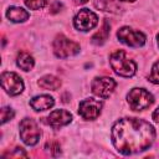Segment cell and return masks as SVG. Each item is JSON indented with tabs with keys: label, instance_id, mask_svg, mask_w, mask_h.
Wrapping results in <instances>:
<instances>
[{
	"label": "cell",
	"instance_id": "cell-1",
	"mask_svg": "<svg viewBox=\"0 0 159 159\" xmlns=\"http://www.w3.org/2000/svg\"><path fill=\"white\" fill-rule=\"evenodd\" d=\"M155 139L153 125L138 118L119 119L112 128V142L116 149L130 155L148 149Z\"/></svg>",
	"mask_w": 159,
	"mask_h": 159
},
{
	"label": "cell",
	"instance_id": "cell-2",
	"mask_svg": "<svg viewBox=\"0 0 159 159\" xmlns=\"http://www.w3.org/2000/svg\"><path fill=\"white\" fill-rule=\"evenodd\" d=\"M109 63L112 70L122 77H132L137 71V65L130 60L123 50H118L109 56Z\"/></svg>",
	"mask_w": 159,
	"mask_h": 159
},
{
	"label": "cell",
	"instance_id": "cell-3",
	"mask_svg": "<svg viewBox=\"0 0 159 159\" xmlns=\"http://www.w3.org/2000/svg\"><path fill=\"white\" fill-rule=\"evenodd\" d=\"M127 101L129 107L133 111H143L149 108L153 104L154 97L152 96V93H149L144 88H133L128 93Z\"/></svg>",
	"mask_w": 159,
	"mask_h": 159
},
{
	"label": "cell",
	"instance_id": "cell-4",
	"mask_svg": "<svg viewBox=\"0 0 159 159\" xmlns=\"http://www.w3.org/2000/svg\"><path fill=\"white\" fill-rule=\"evenodd\" d=\"M20 137L25 144L35 145L41 137V130L37 123L31 118L22 119L20 122Z\"/></svg>",
	"mask_w": 159,
	"mask_h": 159
},
{
	"label": "cell",
	"instance_id": "cell-5",
	"mask_svg": "<svg viewBox=\"0 0 159 159\" xmlns=\"http://www.w3.org/2000/svg\"><path fill=\"white\" fill-rule=\"evenodd\" d=\"M53 52L60 58H66L80 52V45L63 35H57L53 40Z\"/></svg>",
	"mask_w": 159,
	"mask_h": 159
},
{
	"label": "cell",
	"instance_id": "cell-6",
	"mask_svg": "<svg viewBox=\"0 0 159 159\" xmlns=\"http://www.w3.org/2000/svg\"><path fill=\"white\" fill-rule=\"evenodd\" d=\"M117 36L120 42L130 46V47H139L145 43V35L140 31H135L128 26L120 27L117 32Z\"/></svg>",
	"mask_w": 159,
	"mask_h": 159
},
{
	"label": "cell",
	"instance_id": "cell-7",
	"mask_svg": "<svg viewBox=\"0 0 159 159\" xmlns=\"http://www.w3.org/2000/svg\"><path fill=\"white\" fill-rule=\"evenodd\" d=\"M73 24L75 27L80 31H89L98 24V17L93 11L88 9H82L76 14Z\"/></svg>",
	"mask_w": 159,
	"mask_h": 159
},
{
	"label": "cell",
	"instance_id": "cell-8",
	"mask_svg": "<svg viewBox=\"0 0 159 159\" xmlns=\"http://www.w3.org/2000/svg\"><path fill=\"white\" fill-rule=\"evenodd\" d=\"M1 84H2V88L10 96L20 94L22 92V89H24L22 80L15 72H4L1 75Z\"/></svg>",
	"mask_w": 159,
	"mask_h": 159
},
{
	"label": "cell",
	"instance_id": "cell-9",
	"mask_svg": "<svg viewBox=\"0 0 159 159\" xmlns=\"http://www.w3.org/2000/svg\"><path fill=\"white\" fill-rule=\"evenodd\" d=\"M91 87L96 96L101 98H108L116 88V81L109 77H97L93 80Z\"/></svg>",
	"mask_w": 159,
	"mask_h": 159
},
{
	"label": "cell",
	"instance_id": "cell-10",
	"mask_svg": "<svg viewBox=\"0 0 159 159\" xmlns=\"http://www.w3.org/2000/svg\"><path fill=\"white\" fill-rule=\"evenodd\" d=\"M102 109V102L94 98H87L80 103L78 107V113L82 118L89 120V119H96Z\"/></svg>",
	"mask_w": 159,
	"mask_h": 159
},
{
	"label": "cell",
	"instance_id": "cell-11",
	"mask_svg": "<svg viewBox=\"0 0 159 159\" xmlns=\"http://www.w3.org/2000/svg\"><path fill=\"white\" fill-rule=\"evenodd\" d=\"M47 119H48V124L52 128L58 129L72 120V114L66 109H55L50 113Z\"/></svg>",
	"mask_w": 159,
	"mask_h": 159
},
{
	"label": "cell",
	"instance_id": "cell-12",
	"mask_svg": "<svg viewBox=\"0 0 159 159\" xmlns=\"http://www.w3.org/2000/svg\"><path fill=\"white\" fill-rule=\"evenodd\" d=\"M55 104V101L51 96L48 94H41V96H36L30 101V106L35 109V111H46L50 109L52 106Z\"/></svg>",
	"mask_w": 159,
	"mask_h": 159
},
{
	"label": "cell",
	"instance_id": "cell-13",
	"mask_svg": "<svg viewBox=\"0 0 159 159\" xmlns=\"http://www.w3.org/2000/svg\"><path fill=\"white\" fill-rule=\"evenodd\" d=\"M6 16L9 20H11L12 22H24L29 19L30 14L24 10L22 7H17V6H11L9 7V10L6 11Z\"/></svg>",
	"mask_w": 159,
	"mask_h": 159
},
{
	"label": "cell",
	"instance_id": "cell-14",
	"mask_svg": "<svg viewBox=\"0 0 159 159\" xmlns=\"http://www.w3.org/2000/svg\"><path fill=\"white\" fill-rule=\"evenodd\" d=\"M39 86L41 88H43V89L55 91V89L60 88L61 81H60V78H57V77H55L52 75H46V76H43V77H41L39 80Z\"/></svg>",
	"mask_w": 159,
	"mask_h": 159
},
{
	"label": "cell",
	"instance_id": "cell-15",
	"mask_svg": "<svg viewBox=\"0 0 159 159\" xmlns=\"http://www.w3.org/2000/svg\"><path fill=\"white\" fill-rule=\"evenodd\" d=\"M16 63H17V66H19L21 70H24V71H30V70L34 67L35 61H34L32 56L29 55L27 52H20V53L17 55Z\"/></svg>",
	"mask_w": 159,
	"mask_h": 159
},
{
	"label": "cell",
	"instance_id": "cell-16",
	"mask_svg": "<svg viewBox=\"0 0 159 159\" xmlns=\"http://www.w3.org/2000/svg\"><path fill=\"white\" fill-rule=\"evenodd\" d=\"M109 29H111V26H109L108 21H103V25H102L101 30L92 36V42L94 45H102L109 35Z\"/></svg>",
	"mask_w": 159,
	"mask_h": 159
},
{
	"label": "cell",
	"instance_id": "cell-17",
	"mask_svg": "<svg viewBox=\"0 0 159 159\" xmlns=\"http://www.w3.org/2000/svg\"><path fill=\"white\" fill-rule=\"evenodd\" d=\"M94 6L101 9V10H103V11L114 12L116 10H119V6L116 2V0H96L94 1Z\"/></svg>",
	"mask_w": 159,
	"mask_h": 159
},
{
	"label": "cell",
	"instance_id": "cell-18",
	"mask_svg": "<svg viewBox=\"0 0 159 159\" xmlns=\"http://www.w3.org/2000/svg\"><path fill=\"white\" fill-rule=\"evenodd\" d=\"M24 1H25L26 6L29 9H31V10H40V9H42L47 4L48 0H24Z\"/></svg>",
	"mask_w": 159,
	"mask_h": 159
},
{
	"label": "cell",
	"instance_id": "cell-19",
	"mask_svg": "<svg viewBox=\"0 0 159 159\" xmlns=\"http://www.w3.org/2000/svg\"><path fill=\"white\" fill-rule=\"evenodd\" d=\"M149 81L152 83H155V84H159V61H157L153 67H152V72L149 75Z\"/></svg>",
	"mask_w": 159,
	"mask_h": 159
},
{
	"label": "cell",
	"instance_id": "cell-20",
	"mask_svg": "<svg viewBox=\"0 0 159 159\" xmlns=\"http://www.w3.org/2000/svg\"><path fill=\"white\" fill-rule=\"evenodd\" d=\"M14 111L11 109V108H9V107H4L2 109H1V123L4 124V123H6L7 120H10V119H12V117H14Z\"/></svg>",
	"mask_w": 159,
	"mask_h": 159
},
{
	"label": "cell",
	"instance_id": "cell-21",
	"mask_svg": "<svg viewBox=\"0 0 159 159\" xmlns=\"http://www.w3.org/2000/svg\"><path fill=\"white\" fill-rule=\"evenodd\" d=\"M46 149H48L51 152L52 155H57L61 150H60V145L56 143V142H51V143H47L46 144Z\"/></svg>",
	"mask_w": 159,
	"mask_h": 159
},
{
	"label": "cell",
	"instance_id": "cell-22",
	"mask_svg": "<svg viewBox=\"0 0 159 159\" xmlns=\"http://www.w3.org/2000/svg\"><path fill=\"white\" fill-rule=\"evenodd\" d=\"M4 157H26V153L22 150V148H16L15 153H7Z\"/></svg>",
	"mask_w": 159,
	"mask_h": 159
},
{
	"label": "cell",
	"instance_id": "cell-23",
	"mask_svg": "<svg viewBox=\"0 0 159 159\" xmlns=\"http://www.w3.org/2000/svg\"><path fill=\"white\" fill-rule=\"evenodd\" d=\"M153 119H154L157 123H159V107L153 112Z\"/></svg>",
	"mask_w": 159,
	"mask_h": 159
},
{
	"label": "cell",
	"instance_id": "cell-24",
	"mask_svg": "<svg viewBox=\"0 0 159 159\" xmlns=\"http://www.w3.org/2000/svg\"><path fill=\"white\" fill-rule=\"evenodd\" d=\"M88 0H75V2L77 4V5H82V4H86Z\"/></svg>",
	"mask_w": 159,
	"mask_h": 159
},
{
	"label": "cell",
	"instance_id": "cell-25",
	"mask_svg": "<svg viewBox=\"0 0 159 159\" xmlns=\"http://www.w3.org/2000/svg\"><path fill=\"white\" fill-rule=\"evenodd\" d=\"M120 1H134V0H120Z\"/></svg>",
	"mask_w": 159,
	"mask_h": 159
},
{
	"label": "cell",
	"instance_id": "cell-26",
	"mask_svg": "<svg viewBox=\"0 0 159 159\" xmlns=\"http://www.w3.org/2000/svg\"><path fill=\"white\" fill-rule=\"evenodd\" d=\"M158 45H159V34H158Z\"/></svg>",
	"mask_w": 159,
	"mask_h": 159
}]
</instances>
